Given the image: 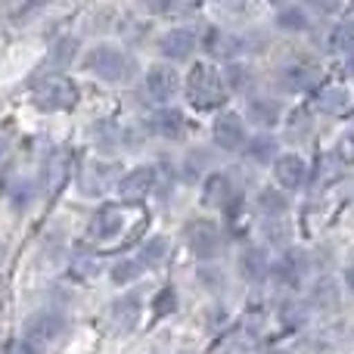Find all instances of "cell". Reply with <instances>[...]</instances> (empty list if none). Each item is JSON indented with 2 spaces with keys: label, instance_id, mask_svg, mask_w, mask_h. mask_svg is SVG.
I'll return each mask as SVG.
<instances>
[{
  "label": "cell",
  "instance_id": "obj_31",
  "mask_svg": "<svg viewBox=\"0 0 354 354\" xmlns=\"http://www.w3.org/2000/svg\"><path fill=\"white\" fill-rule=\"evenodd\" d=\"M330 50H354V22H339L330 31Z\"/></svg>",
  "mask_w": 354,
  "mask_h": 354
},
{
  "label": "cell",
  "instance_id": "obj_30",
  "mask_svg": "<svg viewBox=\"0 0 354 354\" xmlns=\"http://www.w3.org/2000/svg\"><path fill=\"white\" fill-rule=\"evenodd\" d=\"M348 103H351V97H348L345 87H326V91L317 97V106L324 112H345Z\"/></svg>",
  "mask_w": 354,
  "mask_h": 354
},
{
  "label": "cell",
  "instance_id": "obj_4",
  "mask_svg": "<svg viewBox=\"0 0 354 354\" xmlns=\"http://www.w3.org/2000/svg\"><path fill=\"white\" fill-rule=\"evenodd\" d=\"M183 243H187V249L193 252L199 261H212V258H218V252L224 249V233H221V227L214 224V221L193 218L183 224Z\"/></svg>",
  "mask_w": 354,
  "mask_h": 354
},
{
  "label": "cell",
  "instance_id": "obj_20",
  "mask_svg": "<svg viewBox=\"0 0 354 354\" xmlns=\"http://www.w3.org/2000/svg\"><path fill=\"white\" fill-rule=\"evenodd\" d=\"M112 177H115V165L112 162H97L81 177V193H87V196L106 193V187H112Z\"/></svg>",
  "mask_w": 354,
  "mask_h": 354
},
{
  "label": "cell",
  "instance_id": "obj_8",
  "mask_svg": "<svg viewBox=\"0 0 354 354\" xmlns=\"http://www.w3.org/2000/svg\"><path fill=\"white\" fill-rule=\"evenodd\" d=\"M115 187H118V193H122L128 202L143 199V196H149L156 187H159V168H153V165H137L134 171H128V174L118 177Z\"/></svg>",
  "mask_w": 354,
  "mask_h": 354
},
{
  "label": "cell",
  "instance_id": "obj_5",
  "mask_svg": "<svg viewBox=\"0 0 354 354\" xmlns=\"http://www.w3.org/2000/svg\"><path fill=\"white\" fill-rule=\"evenodd\" d=\"M212 140L227 153H243L249 143V131H245V118L236 112H218L212 122Z\"/></svg>",
  "mask_w": 354,
  "mask_h": 354
},
{
  "label": "cell",
  "instance_id": "obj_14",
  "mask_svg": "<svg viewBox=\"0 0 354 354\" xmlns=\"http://www.w3.org/2000/svg\"><path fill=\"white\" fill-rule=\"evenodd\" d=\"M140 311H143L140 295L124 292V295H118V299L109 305V320H112V326H115V330L131 333V330H137V324H140Z\"/></svg>",
  "mask_w": 354,
  "mask_h": 354
},
{
  "label": "cell",
  "instance_id": "obj_11",
  "mask_svg": "<svg viewBox=\"0 0 354 354\" xmlns=\"http://www.w3.org/2000/svg\"><path fill=\"white\" fill-rule=\"evenodd\" d=\"M122 230H124V212L118 205L100 208L91 218V224H87V236H91L93 243H109V239L122 236Z\"/></svg>",
  "mask_w": 354,
  "mask_h": 354
},
{
  "label": "cell",
  "instance_id": "obj_1",
  "mask_svg": "<svg viewBox=\"0 0 354 354\" xmlns=\"http://www.w3.org/2000/svg\"><path fill=\"white\" fill-rule=\"evenodd\" d=\"M187 100L193 109H202V112L221 109L227 100L224 75L212 62H193V68L187 72Z\"/></svg>",
  "mask_w": 354,
  "mask_h": 354
},
{
  "label": "cell",
  "instance_id": "obj_3",
  "mask_svg": "<svg viewBox=\"0 0 354 354\" xmlns=\"http://www.w3.org/2000/svg\"><path fill=\"white\" fill-rule=\"evenodd\" d=\"M78 97H81L78 84L72 78H66V75H59V78H47L35 87L31 106L37 112H68L78 106Z\"/></svg>",
  "mask_w": 354,
  "mask_h": 354
},
{
  "label": "cell",
  "instance_id": "obj_19",
  "mask_svg": "<svg viewBox=\"0 0 354 354\" xmlns=\"http://www.w3.org/2000/svg\"><path fill=\"white\" fill-rule=\"evenodd\" d=\"M268 270H270V261H268V252H264L261 245H249V249L239 255V274H243L249 283L268 280Z\"/></svg>",
  "mask_w": 354,
  "mask_h": 354
},
{
  "label": "cell",
  "instance_id": "obj_7",
  "mask_svg": "<svg viewBox=\"0 0 354 354\" xmlns=\"http://www.w3.org/2000/svg\"><path fill=\"white\" fill-rule=\"evenodd\" d=\"M180 75H177L174 66H168V62H159V66H153L147 72V78H143V87H147V97L156 100V103H168V100L177 97V91H180Z\"/></svg>",
  "mask_w": 354,
  "mask_h": 354
},
{
  "label": "cell",
  "instance_id": "obj_35",
  "mask_svg": "<svg viewBox=\"0 0 354 354\" xmlns=\"http://www.w3.org/2000/svg\"><path fill=\"white\" fill-rule=\"evenodd\" d=\"M336 156L342 165H354V131H348V134L336 143Z\"/></svg>",
  "mask_w": 354,
  "mask_h": 354
},
{
  "label": "cell",
  "instance_id": "obj_6",
  "mask_svg": "<svg viewBox=\"0 0 354 354\" xmlns=\"http://www.w3.org/2000/svg\"><path fill=\"white\" fill-rule=\"evenodd\" d=\"M66 326H68L66 314L44 308V311H35L28 320H25L22 336L28 339V342H35V345H50V342H56V339L66 333Z\"/></svg>",
  "mask_w": 354,
  "mask_h": 354
},
{
  "label": "cell",
  "instance_id": "obj_28",
  "mask_svg": "<svg viewBox=\"0 0 354 354\" xmlns=\"http://www.w3.org/2000/svg\"><path fill=\"white\" fill-rule=\"evenodd\" d=\"M93 134H97V147L103 153H112V149L122 147V128L115 122H97L93 124Z\"/></svg>",
  "mask_w": 354,
  "mask_h": 354
},
{
  "label": "cell",
  "instance_id": "obj_17",
  "mask_svg": "<svg viewBox=\"0 0 354 354\" xmlns=\"http://www.w3.org/2000/svg\"><path fill=\"white\" fill-rule=\"evenodd\" d=\"M236 187H233V180L227 174L214 171L208 174L205 180H202V199H205V205H218V208H227L233 199H236Z\"/></svg>",
  "mask_w": 354,
  "mask_h": 354
},
{
  "label": "cell",
  "instance_id": "obj_15",
  "mask_svg": "<svg viewBox=\"0 0 354 354\" xmlns=\"http://www.w3.org/2000/svg\"><path fill=\"white\" fill-rule=\"evenodd\" d=\"M153 128H156V134L165 137V140H183V137L189 134L187 115H183L180 109H174V106H159V112L153 115Z\"/></svg>",
  "mask_w": 354,
  "mask_h": 354
},
{
  "label": "cell",
  "instance_id": "obj_26",
  "mask_svg": "<svg viewBox=\"0 0 354 354\" xmlns=\"http://www.w3.org/2000/svg\"><path fill=\"white\" fill-rule=\"evenodd\" d=\"M165 255H168V236H149L137 258L143 261V268H159L165 261Z\"/></svg>",
  "mask_w": 354,
  "mask_h": 354
},
{
  "label": "cell",
  "instance_id": "obj_22",
  "mask_svg": "<svg viewBox=\"0 0 354 354\" xmlns=\"http://www.w3.org/2000/svg\"><path fill=\"white\" fill-rule=\"evenodd\" d=\"M35 196H37V187H35V180H28V177H16V180L10 183V189H6L10 208H12L16 214L28 212L31 202H35Z\"/></svg>",
  "mask_w": 354,
  "mask_h": 354
},
{
  "label": "cell",
  "instance_id": "obj_18",
  "mask_svg": "<svg viewBox=\"0 0 354 354\" xmlns=\"http://www.w3.org/2000/svg\"><path fill=\"white\" fill-rule=\"evenodd\" d=\"M199 44H202V50H205L212 59H233V53L239 50L236 35H227V31L218 28V25H208L205 37H202Z\"/></svg>",
  "mask_w": 354,
  "mask_h": 354
},
{
  "label": "cell",
  "instance_id": "obj_27",
  "mask_svg": "<svg viewBox=\"0 0 354 354\" xmlns=\"http://www.w3.org/2000/svg\"><path fill=\"white\" fill-rule=\"evenodd\" d=\"M78 50H81L78 37L62 35V37H56V44L50 47V62H56V66H68V62H75Z\"/></svg>",
  "mask_w": 354,
  "mask_h": 354
},
{
  "label": "cell",
  "instance_id": "obj_9",
  "mask_svg": "<svg viewBox=\"0 0 354 354\" xmlns=\"http://www.w3.org/2000/svg\"><path fill=\"white\" fill-rule=\"evenodd\" d=\"M199 50V37L189 28H171L159 37V53L168 62H187Z\"/></svg>",
  "mask_w": 354,
  "mask_h": 354
},
{
  "label": "cell",
  "instance_id": "obj_24",
  "mask_svg": "<svg viewBox=\"0 0 354 354\" xmlns=\"http://www.w3.org/2000/svg\"><path fill=\"white\" fill-rule=\"evenodd\" d=\"M243 153L249 156V162H255V165H270V162L277 159V140L270 134L249 137V143H245Z\"/></svg>",
  "mask_w": 354,
  "mask_h": 354
},
{
  "label": "cell",
  "instance_id": "obj_12",
  "mask_svg": "<svg viewBox=\"0 0 354 354\" xmlns=\"http://www.w3.org/2000/svg\"><path fill=\"white\" fill-rule=\"evenodd\" d=\"M317 81H320V68L308 66V62H289V66H283L280 72H277V84L286 93L311 91Z\"/></svg>",
  "mask_w": 354,
  "mask_h": 354
},
{
  "label": "cell",
  "instance_id": "obj_13",
  "mask_svg": "<svg viewBox=\"0 0 354 354\" xmlns=\"http://www.w3.org/2000/svg\"><path fill=\"white\" fill-rule=\"evenodd\" d=\"M301 277H305V255H299V252H286L277 261H270L268 280H274L277 286L295 289L301 283Z\"/></svg>",
  "mask_w": 354,
  "mask_h": 354
},
{
  "label": "cell",
  "instance_id": "obj_10",
  "mask_svg": "<svg viewBox=\"0 0 354 354\" xmlns=\"http://www.w3.org/2000/svg\"><path fill=\"white\" fill-rule=\"evenodd\" d=\"M274 165V180L280 189H299L308 177V162L299 153H277Z\"/></svg>",
  "mask_w": 354,
  "mask_h": 354
},
{
  "label": "cell",
  "instance_id": "obj_42",
  "mask_svg": "<svg viewBox=\"0 0 354 354\" xmlns=\"http://www.w3.org/2000/svg\"><path fill=\"white\" fill-rule=\"evenodd\" d=\"M274 3H280V0H274Z\"/></svg>",
  "mask_w": 354,
  "mask_h": 354
},
{
  "label": "cell",
  "instance_id": "obj_41",
  "mask_svg": "<svg viewBox=\"0 0 354 354\" xmlns=\"http://www.w3.org/2000/svg\"><path fill=\"white\" fill-rule=\"evenodd\" d=\"M348 72L354 75V50H351V53H348Z\"/></svg>",
  "mask_w": 354,
  "mask_h": 354
},
{
  "label": "cell",
  "instance_id": "obj_33",
  "mask_svg": "<svg viewBox=\"0 0 354 354\" xmlns=\"http://www.w3.org/2000/svg\"><path fill=\"white\" fill-rule=\"evenodd\" d=\"M305 10L317 12V16H336L342 10V0H305Z\"/></svg>",
  "mask_w": 354,
  "mask_h": 354
},
{
  "label": "cell",
  "instance_id": "obj_21",
  "mask_svg": "<svg viewBox=\"0 0 354 354\" xmlns=\"http://www.w3.org/2000/svg\"><path fill=\"white\" fill-rule=\"evenodd\" d=\"M255 205L264 218H283L289 212V199H286V189L280 187H261L255 196Z\"/></svg>",
  "mask_w": 354,
  "mask_h": 354
},
{
  "label": "cell",
  "instance_id": "obj_37",
  "mask_svg": "<svg viewBox=\"0 0 354 354\" xmlns=\"http://www.w3.org/2000/svg\"><path fill=\"white\" fill-rule=\"evenodd\" d=\"M140 6L147 12H153V16H165V12H171L174 0H140Z\"/></svg>",
  "mask_w": 354,
  "mask_h": 354
},
{
  "label": "cell",
  "instance_id": "obj_39",
  "mask_svg": "<svg viewBox=\"0 0 354 354\" xmlns=\"http://www.w3.org/2000/svg\"><path fill=\"white\" fill-rule=\"evenodd\" d=\"M6 153H10V140H6V137L0 134V162L6 159Z\"/></svg>",
  "mask_w": 354,
  "mask_h": 354
},
{
  "label": "cell",
  "instance_id": "obj_2",
  "mask_svg": "<svg viewBox=\"0 0 354 354\" xmlns=\"http://www.w3.org/2000/svg\"><path fill=\"white\" fill-rule=\"evenodd\" d=\"M81 66L91 75H97L100 81H106V84H124V81H131V75H134L131 56L124 53V50L112 47V44H97V47H91L81 56Z\"/></svg>",
  "mask_w": 354,
  "mask_h": 354
},
{
  "label": "cell",
  "instance_id": "obj_34",
  "mask_svg": "<svg viewBox=\"0 0 354 354\" xmlns=\"http://www.w3.org/2000/svg\"><path fill=\"white\" fill-rule=\"evenodd\" d=\"M62 180H66V159H50L47 162V187L56 189Z\"/></svg>",
  "mask_w": 354,
  "mask_h": 354
},
{
  "label": "cell",
  "instance_id": "obj_36",
  "mask_svg": "<svg viewBox=\"0 0 354 354\" xmlns=\"http://www.w3.org/2000/svg\"><path fill=\"white\" fill-rule=\"evenodd\" d=\"M336 299H339V289L333 286L330 280H324V283L314 286V301H336Z\"/></svg>",
  "mask_w": 354,
  "mask_h": 354
},
{
  "label": "cell",
  "instance_id": "obj_16",
  "mask_svg": "<svg viewBox=\"0 0 354 354\" xmlns=\"http://www.w3.org/2000/svg\"><path fill=\"white\" fill-rule=\"evenodd\" d=\"M245 118L261 131L277 128V124L283 122V106L270 97H252L249 103H245Z\"/></svg>",
  "mask_w": 354,
  "mask_h": 354
},
{
  "label": "cell",
  "instance_id": "obj_40",
  "mask_svg": "<svg viewBox=\"0 0 354 354\" xmlns=\"http://www.w3.org/2000/svg\"><path fill=\"white\" fill-rule=\"evenodd\" d=\"M345 286H348L351 292H354V264H351L348 270H345Z\"/></svg>",
  "mask_w": 354,
  "mask_h": 354
},
{
  "label": "cell",
  "instance_id": "obj_25",
  "mask_svg": "<svg viewBox=\"0 0 354 354\" xmlns=\"http://www.w3.org/2000/svg\"><path fill=\"white\" fill-rule=\"evenodd\" d=\"M308 12L305 6H283L280 12H277V28L289 31V35H301V31H308Z\"/></svg>",
  "mask_w": 354,
  "mask_h": 354
},
{
  "label": "cell",
  "instance_id": "obj_32",
  "mask_svg": "<svg viewBox=\"0 0 354 354\" xmlns=\"http://www.w3.org/2000/svg\"><path fill=\"white\" fill-rule=\"evenodd\" d=\"M177 311V289L174 286H162V292L156 295V314L159 317H168V314Z\"/></svg>",
  "mask_w": 354,
  "mask_h": 354
},
{
  "label": "cell",
  "instance_id": "obj_38",
  "mask_svg": "<svg viewBox=\"0 0 354 354\" xmlns=\"http://www.w3.org/2000/svg\"><path fill=\"white\" fill-rule=\"evenodd\" d=\"M199 277H202V283H208L205 289H218V286H221V270H218V268H214V270L202 268V270H199Z\"/></svg>",
  "mask_w": 354,
  "mask_h": 354
},
{
  "label": "cell",
  "instance_id": "obj_23",
  "mask_svg": "<svg viewBox=\"0 0 354 354\" xmlns=\"http://www.w3.org/2000/svg\"><path fill=\"white\" fill-rule=\"evenodd\" d=\"M143 270L147 268H143L140 258H118L109 268V280H112V286H131V283L140 280Z\"/></svg>",
  "mask_w": 354,
  "mask_h": 354
},
{
  "label": "cell",
  "instance_id": "obj_29",
  "mask_svg": "<svg viewBox=\"0 0 354 354\" xmlns=\"http://www.w3.org/2000/svg\"><path fill=\"white\" fill-rule=\"evenodd\" d=\"M224 84L230 87V91H245V87H252V68L245 66V62H227L224 72Z\"/></svg>",
  "mask_w": 354,
  "mask_h": 354
}]
</instances>
